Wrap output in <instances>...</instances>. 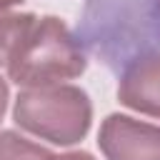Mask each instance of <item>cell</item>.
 Listing matches in <instances>:
<instances>
[{"instance_id": "cell-1", "label": "cell", "mask_w": 160, "mask_h": 160, "mask_svg": "<svg viewBox=\"0 0 160 160\" xmlns=\"http://www.w3.org/2000/svg\"><path fill=\"white\" fill-rule=\"evenodd\" d=\"M75 35L92 58L122 75L135 62L160 55V2L85 0Z\"/></svg>"}, {"instance_id": "cell-2", "label": "cell", "mask_w": 160, "mask_h": 160, "mask_svg": "<svg viewBox=\"0 0 160 160\" xmlns=\"http://www.w3.org/2000/svg\"><path fill=\"white\" fill-rule=\"evenodd\" d=\"M8 78L20 88H42L75 80L88 70V55L78 35L55 15H42L18 40Z\"/></svg>"}, {"instance_id": "cell-3", "label": "cell", "mask_w": 160, "mask_h": 160, "mask_svg": "<svg viewBox=\"0 0 160 160\" xmlns=\"http://www.w3.org/2000/svg\"><path fill=\"white\" fill-rule=\"evenodd\" d=\"M12 120L20 130L60 148L85 140L92 125V102L78 85L22 88L12 102Z\"/></svg>"}, {"instance_id": "cell-4", "label": "cell", "mask_w": 160, "mask_h": 160, "mask_svg": "<svg viewBox=\"0 0 160 160\" xmlns=\"http://www.w3.org/2000/svg\"><path fill=\"white\" fill-rule=\"evenodd\" d=\"M105 160H160V125L110 112L98 130Z\"/></svg>"}, {"instance_id": "cell-5", "label": "cell", "mask_w": 160, "mask_h": 160, "mask_svg": "<svg viewBox=\"0 0 160 160\" xmlns=\"http://www.w3.org/2000/svg\"><path fill=\"white\" fill-rule=\"evenodd\" d=\"M118 78L120 105L160 120V55L135 62Z\"/></svg>"}, {"instance_id": "cell-6", "label": "cell", "mask_w": 160, "mask_h": 160, "mask_svg": "<svg viewBox=\"0 0 160 160\" xmlns=\"http://www.w3.org/2000/svg\"><path fill=\"white\" fill-rule=\"evenodd\" d=\"M55 152L28 140L18 130H0V160H52Z\"/></svg>"}, {"instance_id": "cell-7", "label": "cell", "mask_w": 160, "mask_h": 160, "mask_svg": "<svg viewBox=\"0 0 160 160\" xmlns=\"http://www.w3.org/2000/svg\"><path fill=\"white\" fill-rule=\"evenodd\" d=\"M35 12H10V10H0V65H8L18 40L22 38V32L30 28V22L35 20Z\"/></svg>"}, {"instance_id": "cell-8", "label": "cell", "mask_w": 160, "mask_h": 160, "mask_svg": "<svg viewBox=\"0 0 160 160\" xmlns=\"http://www.w3.org/2000/svg\"><path fill=\"white\" fill-rule=\"evenodd\" d=\"M8 102H10V88H8V80L0 75V122L8 112Z\"/></svg>"}, {"instance_id": "cell-9", "label": "cell", "mask_w": 160, "mask_h": 160, "mask_svg": "<svg viewBox=\"0 0 160 160\" xmlns=\"http://www.w3.org/2000/svg\"><path fill=\"white\" fill-rule=\"evenodd\" d=\"M52 160H95V155H90L88 150H70V152L55 155Z\"/></svg>"}, {"instance_id": "cell-10", "label": "cell", "mask_w": 160, "mask_h": 160, "mask_svg": "<svg viewBox=\"0 0 160 160\" xmlns=\"http://www.w3.org/2000/svg\"><path fill=\"white\" fill-rule=\"evenodd\" d=\"M25 0H0V10H10V8H15V5H22Z\"/></svg>"}, {"instance_id": "cell-11", "label": "cell", "mask_w": 160, "mask_h": 160, "mask_svg": "<svg viewBox=\"0 0 160 160\" xmlns=\"http://www.w3.org/2000/svg\"><path fill=\"white\" fill-rule=\"evenodd\" d=\"M158 2H160V0H158Z\"/></svg>"}]
</instances>
